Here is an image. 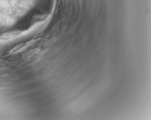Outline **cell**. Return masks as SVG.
<instances>
[{"instance_id":"6da1fadb","label":"cell","mask_w":151,"mask_h":120,"mask_svg":"<svg viewBox=\"0 0 151 120\" xmlns=\"http://www.w3.org/2000/svg\"><path fill=\"white\" fill-rule=\"evenodd\" d=\"M37 40H33L26 43L19 44L12 49L10 52V54H14L24 51L28 48H29V47L32 46L33 45H34L35 44L37 43Z\"/></svg>"},{"instance_id":"7a4b0ae2","label":"cell","mask_w":151,"mask_h":120,"mask_svg":"<svg viewBox=\"0 0 151 120\" xmlns=\"http://www.w3.org/2000/svg\"><path fill=\"white\" fill-rule=\"evenodd\" d=\"M23 31L19 30H14L3 33L0 36V40H9L14 39L22 34Z\"/></svg>"},{"instance_id":"3957f363","label":"cell","mask_w":151,"mask_h":120,"mask_svg":"<svg viewBox=\"0 0 151 120\" xmlns=\"http://www.w3.org/2000/svg\"><path fill=\"white\" fill-rule=\"evenodd\" d=\"M48 16V14H47L35 15V20L37 21H43L44 20L47 19Z\"/></svg>"}]
</instances>
